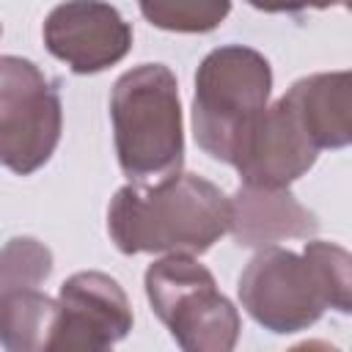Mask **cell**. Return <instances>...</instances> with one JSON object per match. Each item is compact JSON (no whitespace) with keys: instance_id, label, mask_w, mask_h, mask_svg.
<instances>
[{"instance_id":"cell-1","label":"cell","mask_w":352,"mask_h":352,"mask_svg":"<svg viewBox=\"0 0 352 352\" xmlns=\"http://www.w3.org/2000/svg\"><path fill=\"white\" fill-rule=\"evenodd\" d=\"M116 248L135 253H206L231 231V198L195 173H173L154 184L132 182L107 206Z\"/></svg>"},{"instance_id":"cell-2","label":"cell","mask_w":352,"mask_h":352,"mask_svg":"<svg viewBox=\"0 0 352 352\" xmlns=\"http://www.w3.org/2000/svg\"><path fill=\"white\" fill-rule=\"evenodd\" d=\"M110 118L118 165L132 182L154 184L182 170L179 82L165 63H140L124 72L110 94Z\"/></svg>"},{"instance_id":"cell-3","label":"cell","mask_w":352,"mask_h":352,"mask_svg":"<svg viewBox=\"0 0 352 352\" xmlns=\"http://www.w3.org/2000/svg\"><path fill=\"white\" fill-rule=\"evenodd\" d=\"M270 88L272 69L261 52L242 44L212 50L195 74V143L212 160L234 165L245 138L267 110Z\"/></svg>"},{"instance_id":"cell-4","label":"cell","mask_w":352,"mask_h":352,"mask_svg":"<svg viewBox=\"0 0 352 352\" xmlns=\"http://www.w3.org/2000/svg\"><path fill=\"white\" fill-rule=\"evenodd\" d=\"M146 297L187 352H228L239 338V314L212 272L187 253H170L146 270Z\"/></svg>"},{"instance_id":"cell-5","label":"cell","mask_w":352,"mask_h":352,"mask_svg":"<svg viewBox=\"0 0 352 352\" xmlns=\"http://www.w3.org/2000/svg\"><path fill=\"white\" fill-rule=\"evenodd\" d=\"M63 113L55 85L33 60L0 58V160L28 176L38 170L60 140Z\"/></svg>"},{"instance_id":"cell-6","label":"cell","mask_w":352,"mask_h":352,"mask_svg":"<svg viewBox=\"0 0 352 352\" xmlns=\"http://www.w3.org/2000/svg\"><path fill=\"white\" fill-rule=\"evenodd\" d=\"M242 308L270 333L311 327L330 305L327 283L316 261L283 248H261L239 275Z\"/></svg>"},{"instance_id":"cell-7","label":"cell","mask_w":352,"mask_h":352,"mask_svg":"<svg viewBox=\"0 0 352 352\" xmlns=\"http://www.w3.org/2000/svg\"><path fill=\"white\" fill-rule=\"evenodd\" d=\"M132 330V308L116 278L77 272L63 280L47 349L99 352Z\"/></svg>"},{"instance_id":"cell-8","label":"cell","mask_w":352,"mask_h":352,"mask_svg":"<svg viewBox=\"0 0 352 352\" xmlns=\"http://www.w3.org/2000/svg\"><path fill=\"white\" fill-rule=\"evenodd\" d=\"M44 44L74 74H96L132 47V28L104 0H66L44 19Z\"/></svg>"},{"instance_id":"cell-9","label":"cell","mask_w":352,"mask_h":352,"mask_svg":"<svg viewBox=\"0 0 352 352\" xmlns=\"http://www.w3.org/2000/svg\"><path fill=\"white\" fill-rule=\"evenodd\" d=\"M316 154L319 148L280 96L245 138L234 168L250 187H289L316 162Z\"/></svg>"},{"instance_id":"cell-10","label":"cell","mask_w":352,"mask_h":352,"mask_svg":"<svg viewBox=\"0 0 352 352\" xmlns=\"http://www.w3.org/2000/svg\"><path fill=\"white\" fill-rule=\"evenodd\" d=\"M319 220L286 187H239L231 195V234L242 248H272L283 239H308Z\"/></svg>"},{"instance_id":"cell-11","label":"cell","mask_w":352,"mask_h":352,"mask_svg":"<svg viewBox=\"0 0 352 352\" xmlns=\"http://www.w3.org/2000/svg\"><path fill=\"white\" fill-rule=\"evenodd\" d=\"M283 99L316 148L352 143V69L302 77Z\"/></svg>"},{"instance_id":"cell-12","label":"cell","mask_w":352,"mask_h":352,"mask_svg":"<svg viewBox=\"0 0 352 352\" xmlns=\"http://www.w3.org/2000/svg\"><path fill=\"white\" fill-rule=\"evenodd\" d=\"M58 300L38 289H3L0 292V338L11 352L47 349L55 324Z\"/></svg>"},{"instance_id":"cell-13","label":"cell","mask_w":352,"mask_h":352,"mask_svg":"<svg viewBox=\"0 0 352 352\" xmlns=\"http://www.w3.org/2000/svg\"><path fill=\"white\" fill-rule=\"evenodd\" d=\"M140 14L170 33H209L231 11V0H138Z\"/></svg>"},{"instance_id":"cell-14","label":"cell","mask_w":352,"mask_h":352,"mask_svg":"<svg viewBox=\"0 0 352 352\" xmlns=\"http://www.w3.org/2000/svg\"><path fill=\"white\" fill-rule=\"evenodd\" d=\"M52 272V253L30 239L16 236L3 248V264H0V286L3 289H38L41 280Z\"/></svg>"},{"instance_id":"cell-15","label":"cell","mask_w":352,"mask_h":352,"mask_svg":"<svg viewBox=\"0 0 352 352\" xmlns=\"http://www.w3.org/2000/svg\"><path fill=\"white\" fill-rule=\"evenodd\" d=\"M305 253L316 261L327 283L333 311L352 314V253L336 242H319V239L305 242Z\"/></svg>"},{"instance_id":"cell-16","label":"cell","mask_w":352,"mask_h":352,"mask_svg":"<svg viewBox=\"0 0 352 352\" xmlns=\"http://www.w3.org/2000/svg\"><path fill=\"white\" fill-rule=\"evenodd\" d=\"M253 8L267 11V14H294V11H305V8H330L338 0H248Z\"/></svg>"},{"instance_id":"cell-17","label":"cell","mask_w":352,"mask_h":352,"mask_svg":"<svg viewBox=\"0 0 352 352\" xmlns=\"http://www.w3.org/2000/svg\"><path fill=\"white\" fill-rule=\"evenodd\" d=\"M344 6H346V8H349V11H352V0H344Z\"/></svg>"}]
</instances>
